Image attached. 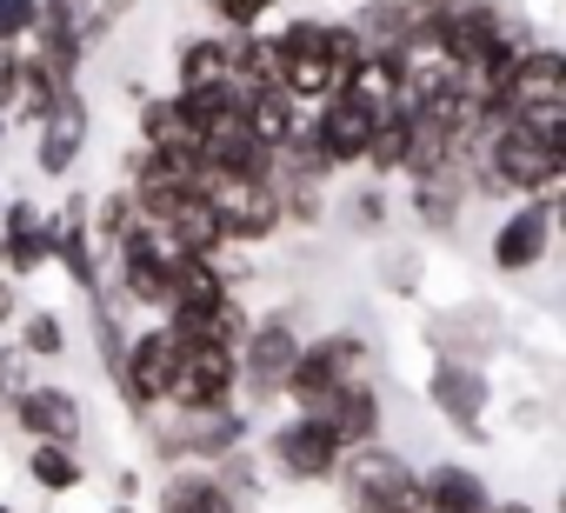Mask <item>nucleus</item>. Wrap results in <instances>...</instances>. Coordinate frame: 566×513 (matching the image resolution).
I'll return each mask as SVG.
<instances>
[{
	"label": "nucleus",
	"mask_w": 566,
	"mask_h": 513,
	"mask_svg": "<svg viewBox=\"0 0 566 513\" xmlns=\"http://www.w3.org/2000/svg\"><path fill=\"white\" fill-rule=\"evenodd\" d=\"M207 200H213V213H220V233H233V240H260V233H273V220H280L266 180H207Z\"/></svg>",
	"instance_id": "obj_7"
},
{
	"label": "nucleus",
	"mask_w": 566,
	"mask_h": 513,
	"mask_svg": "<svg viewBox=\"0 0 566 513\" xmlns=\"http://www.w3.org/2000/svg\"><path fill=\"white\" fill-rule=\"evenodd\" d=\"M0 314H8V287H0Z\"/></svg>",
	"instance_id": "obj_31"
},
{
	"label": "nucleus",
	"mask_w": 566,
	"mask_h": 513,
	"mask_svg": "<svg viewBox=\"0 0 566 513\" xmlns=\"http://www.w3.org/2000/svg\"><path fill=\"white\" fill-rule=\"evenodd\" d=\"M34 21H41V0H0V48L34 34Z\"/></svg>",
	"instance_id": "obj_25"
},
{
	"label": "nucleus",
	"mask_w": 566,
	"mask_h": 513,
	"mask_svg": "<svg viewBox=\"0 0 566 513\" xmlns=\"http://www.w3.org/2000/svg\"><path fill=\"white\" fill-rule=\"evenodd\" d=\"M294 360H301V334H294L287 321H266V327L253 334V347H247V380H253V394H280Z\"/></svg>",
	"instance_id": "obj_10"
},
{
	"label": "nucleus",
	"mask_w": 566,
	"mask_h": 513,
	"mask_svg": "<svg viewBox=\"0 0 566 513\" xmlns=\"http://www.w3.org/2000/svg\"><path fill=\"white\" fill-rule=\"evenodd\" d=\"M174 360H180V341H174V327H160V334H140V347L127 354V400H134V407L160 400V394H167V380H174Z\"/></svg>",
	"instance_id": "obj_9"
},
{
	"label": "nucleus",
	"mask_w": 566,
	"mask_h": 513,
	"mask_svg": "<svg viewBox=\"0 0 566 513\" xmlns=\"http://www.w3.org/2000/svg\"><path fill=\"white\" fill-rule=\"evenodd\" d=\"M41 121H48V134H41V167H48V174H67L74 154H81V140H87V107H81L74 94H61Z\"/></svg>",
	"instance_id": "obj_12"
},
{
	"label": "nucleus",
	"mask_w": 566,
	"mask_h": 513,
	"mask_svg": "<svg viewBox=\"0 0 566 513\" xmlns=\"http://www.w3.org/2000/svg\"><path fill=\"white\" fill-rule=\"evenodd\" d=\"M127 8H134V0H101V14H94V21L81 28V41H94V34H107V28H114V21H120Z\"/></svg>",
	"instance_id": "obj_28"
},
{
	"label": "nucleus",
	"mask_w": 566,
	"mask_h": 513,
	"mask_svg": "<svg viewBox=\"0 0 566 513\" xmlns=\"http://www.w3.org/2000/svg\"><path fill=\"white\" fill-rule=\"evenodd\" d=\"M227 387H233V347H220V341H180V360H174L167 394L187 413H207V407L227 400Z\"/></svg>",
	"instance_id": "obj_2"
},
{
	"label": "nucleus",
	"mask_w": 566,
	"mask_h": 513,
	"mask_svg": "<svg viewBox=\"0 0 566 513\" xmlns=\"http://www.w3.org/2000/svg\"><path fill=\"white\" fill-rule=\"evenodd\" d=\"M147 140H154V154H193L200 127L180 114V101H160V107H147Z\"/></svg>",
	"instance_id": "obj_20"
},
{
	"label": "nucleus",
	"mask_w": 566,
	"mask_h": 513,
	"mask_svg": "<svg viewBox=\"0 0 566 513\" xmlns=\"http://www.w3.org/2000/svg\"><path fill=\"white\" fill-rule=\"evenodd\" d=\"M28 347H34V354H61V321H54V314H34V321H28Z\"/></svg>",
	"instance_id": "obj_26"
},
{
	"label": "nucleus",
	"mask_w": 566,
	"mask_h": 513,
	"mask_svg": "<svg viewBox=\"0 0 566 513\" xmlns=\"http://www.w3.org/2000/svg\"><path fill=\"white\" fill-rule=\"evenodd\" d=\"M387 107H374L367 94H354V87H340L334 94V107L321 114V154L327 160H367V140H374V121H380Z\"/></svg>",
	"instance_id": "obj_6"
},
{
	"label": "nucleus",
	"mask_w": 566,
	"mask_h": 513,
	"mask_svg": "<svg viewBox=\"0 0 566 513\" xmlns=\"http://www.w3.org/2000/svg\"><path fill=\"white\" fill-rule=\"evenodd\" d=\"M127 213H134V200H107V213H101L107 233H127Z\"/></svg>",
	"instance_id": "obj_30"
},
{
	"label": "nucleus",
	"mask_w": 566,
	"mask_h": 513,
	"mask_svg": "<svg viewBox=\"0 0 566 513\" xmlns=\"http://www.w3.org/2000/svg\"><path fill=\"white\" fill-rule=\"evenodd\" d=\"M120 253H127V294L147 301V307H167V253H174V247H167L160 233H147V227H140V233L127 227V233H120Z\"/></svg>",
	"instance_id": "obj_8"
},
{
	"label": "nucleus",
	"mask_w": 566,
	"mask_h": 513,
	"mask_svg": "<svg viewBox=\"0 0 566 513\" xmlns=\"http://www.w3.org/2000/svg\"><path fill=\"white\" fill-rule=\"evenodd\" d=\"M546 233H553V207L513 213V220L493 233V261H500V268H533L539 253H546Z\"/></svg>",
	"instance_id": "obj_13"
},
{
	"label": "nucleus",
	"mask_w": 566,
	"mask_h": 513,
	"mask_svg": "<svg viewBox=\"0 0 566 513\" xmlns=\"http://www.w3.org/2000/svg\"><path fill=\"white\" fill-rule=\"evenodd\" d=\"M213 8H220V21H233V28H253L273 0H213Z\"/></svg>",
	"instance_id": "obj_27"
},
{
	"label": "nucleus",
	"mask_w": 566,
	"mask_h": 513,
	"mask_svg": "<svg viewBox=\"0 0 566 513\" xmlns=\"http://www.w3.org/2000/svg\"><path fill=\"white\" fill-rule=\"evenodd\" d=\"M34 480H41V486H74L81 467H74V453H67L61 440H41V447H34Z\"/></svg>",
	"instance_id": "obj_24"
},
{
	"label": "nucleus",
	"mask_w": 566,
	"mask_h": 513,
	"mask_svg": "<svg viewBox=\"0 0 566 513\" xmlns=\"http://www.w3.org/2000/svg\"><path fill=\"white\" fill-rule=\"evenodd\" d=\"M314 420H327V427H334V440L347 447V440H374V420H380V407H374V394H367L360 380H347V387L327 400V413H314Z\"/></svg>",
	"instance_id": "obj_17"
},
{
	"label": "nucleus",
	"mask_w": 566,
	"mask_h": 513,
	"mask_svg": "<svg viewBox=\"0 0 566 513\" xmlns=\"http://www.w3.org/2000/svg\"><path fill=\"white\" fill-rule=\"evenodd\" d=\"M360 360V341H327V347H314V354H301L294 367H287V394L307 407V413H327V400L354 380L347 367Z\"/></svg>",
	"instance_id": "obj_5"
},
{
	"label": "nucleus",
	"mask_w": 566,
	"mask_h": 513,
	"mask_svg": "<svg viewBox=\"0 0 566 513\" xmlns=\"http://www.w3.org/2000/svg\"><path fill=\"white\" fill-rule=\"evenodd\" d=\"M21 94V54H0V101Z\"/></svg>",
	"instance_id": "obj_29"
},
{
	"label": "nucleus",
	"mask_w": 566,
	"mask_h": 513,
	"mask_svg": "<svg viewBox=\"0 0 566 513\" xmlns=\"http://www.w3.org/2000/svg\"><path fill=\"white\" fill-rule=\"evenodd\" d=\"M273 48H280V87H287L294 101H321V94L340 87V74H334V61L321 48V21H294Z\"/></svg>",
	"instance_id": "obj_4"
},
{
	"label": "nucleus",
	"mask_w": 566,
	"mask_h": 513,
	"mask_svg": "<svg viewBox=\"0 0 566 513\" xmlns=\"http://www.w3.org/2000/svg\"><path fill=\"white\" fill-rule=\"evenodd\" d=\"M500 513H526V506H500Z\"/></svg>",
	"instance_id": "obj_32"
},
{
	"label": "nucleus",
	"mask_w": 566,
	"mask_h": 513,
	"mask_svg": "<svg viewBox=\"0 0 566 513\" xmlns=\"http://www.w3.org/2000/svg\"><path fill=\"white\" fill-rule=\"evenodd\" d=\"M420 506H433V513H493L480 473H460V467H440V473L420 486Z\"/></svg>",
	"instance_id": "obj_18"
},
{
	"label": "nucleus",
	"mask_w": 566,
	"mask_h": 513,
	"mask_svg": "<svg viewBox=\"0 0 566 513\" xmlns=\"http://www.w3.org/2000/svg\"><path fill=\"white\" fill-rule=\"evenodd\" d=\"M160 506H167V513H227V493L207 486V480H174Z\"/></svg>",
	"instance_id": "obj_23"
},
{
	"label": "nucleus",
	"mask_w": 566,
	"mask_h": 513,
	"mask_svg": "<svg viewBox=\"0 0 566 513\" xmlns=\"http://www.w3.org/2000/svg\"><path fill=\"white\" fill-rule=\"evenodd\" d=\"M347 486H354L360 513H420V480L387 447H360L354 467H347Z\"/></svg>",
	"instance_id": "obj_1"
},
{
	"label": "nucleus",
	"mask_w": 566,
	"mask_h": 513,
	"mask_svg": "<svg viewBox=\"0 0 566 513\" xmlns=\"http://www.w3.org/2000/svg\"><path fill=\"white\" fill-rule=\"evenodd\" d=\"M334 460H340V440H334V427L314 420V413L280 433V467H287V473H307V480H314V473H327Z\"/></svg>",
	"instance_id": "obj_11"
},
{
	"label": "nucleus",
	"mask_w": 566,
	"mask_h": 513,
	"mask_svg": "<svg viewBox=\"0 0 566 513\" xmlns=\"http://www.w3.org/2000/svg\"><path fill=\"white\" fill-rule=\"evenodd\" d=\"M48 247H54V233H41L34 207H28V200H14V207H8V268H14V274H28Z\"/></svg>",
	"instance_id": "obj_19"
},
{
	"label": "nucleus",
	"mask_w": 566,
	"mask_h": 513,
	"mask_svg": "<svg viewBox=\"0 0 566 513\" xmlns=\"http://www.w3.org/2000/svg\"><path fill=\"white\" fill-rule=\"evenodd\" d=\"M81 220H87V207L74 200V207H67V220L54 227V247H61V261H67V274H74L81 287H94V253H87V233H81Z\"/></svg>",
	"instance_id": "obj_21"
},
{
	"label": "nucleus",
	"mask_w": 566,
	"mask_h": 513,
	"mask_svg": "<svg viewBox=\"0 0 566 513\" xmlns=\"http://www.w3.org/2000/svg\"><path fill=\"white\" fill-rule=\"evenodd\" d=\"M240 127H247L260 147H287V140H294V94H287V87H260V94H247Z\"/></svg>",
	"instance_id": "obj_15"
},
{
	"label": "nucleus",
	"mask_w": 566,
	"mask_h": 513,
	"mask_svg": "<svg viewBox=\"0 0 566 513\" xmlns=\"http://www.w3.org/2000/svg\"><path fill=\"white\" fill-rule=\"evenodd\" d=\"M180 81H187V87L227 81V48H220V41H193V48L180 54Z\"/></svg>",
	"instance_id": "obj_22"
},
{
	"label": "nucleus",
	"mask_w": 566,
	"mask_h": 513,
	"mask_svg": "<svg viewBox=\"0 0 566 513\" xmlns=\"http://www.w3.org/2000/svg\"><path fill=\"white\" fill-rule=\"evenodd\" d=\"M559 147H546V140H533L526 127H513V121H500V134H493V187H526V193H539V187H553L559 180Z\"/></svg>",
	"instance_id": "obj_3"
},
{
	"label": "nucleus",
	"mask_w": 566,
	"mask_h": 513,
	"mask_svg": "<svg viewBox=\"0 0 566 513\" xmlns=\"http://www.w3.org/2000/svg\"><path fill=\"white\" fill-rule=\"evenodd\" d=\"M14 407H21V427L34 433V440H74L81 433V407L67 400V394H54V387H34V394H14Z\"/></svg>",
	"instance_id": "obj_14"
},
{
	"label": "nucleus",
	"mask_w": 566,
	"mask_h": 513,
	"mask_svg": "<svg viewBox=\"0 0 566 513\" xmlns=\"http://www.w3.org/2000/svg\"><path fill=\"white\" fill-rule=\"evenodd\" d=\"M433 400L480 440V407H486V387H480V374L473 367H460V360H447L440 374H433Z\"/></svg>",
	"instance_id": "obj_16"
}]
</instances>
